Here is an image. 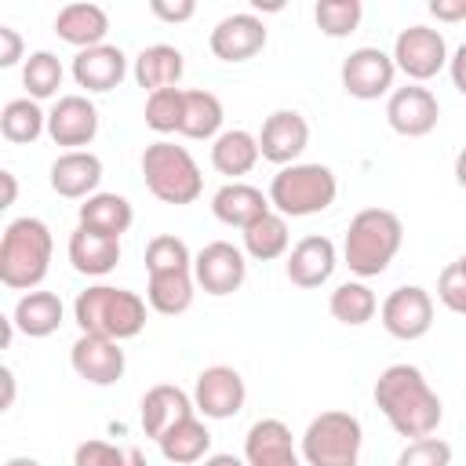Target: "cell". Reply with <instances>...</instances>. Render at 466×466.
Here are the masks:
<instances>
[{"label":"cell","instance_id":"12","mask_svg":"<svg viewBox=\"0 0 466 466\" xmlns=\"http://www.w3.org/2000/svg\"><path fill=\"white\" fill-rule=\"evenodd\" d=\"M248 400V386L237 368L229 364H211L197 375L193 386V404L204 419H233Z\"/></svg>","mask_w":466,"mask_h":466},{"label":"cell","instance_id":"26","mask_svg":"<svg viewBox=\"0 0 466 466\" xmlns=\"http://www.w3.org/2000/svg\"><path fill=\"white\" fill-rule=\"evenodd\" d=\"M15 328L29 339H47L62 328L66 320V306L55 291H25L18 302H15V313H11Z\"/></svg>","mask_w":466,"mask_h":466},{"label":"cell","instance_id":"52","mask_svg":"<svg viewBox=\"0 0 466 466\" xmlns=\"http://www.w3.org/2000/svg\"><path fill=\"white\" fill-rule=\"evenodd\" d=\"M459 262H462V266H466V255H462V258H459Z\"/></svg>","mask_w":466,"mask_h":466},{"label":"cell","instance_id":"44","mask_svg":"<svg viewBox=\"0 0 466 466\" xmlns=\"http://www.w3.org/2000/svg\"><path fill=\"white\" fill-rule=\"evenodd\" d=\"M18 58H22V36H18V29L0 25V69L18 66Z\"/></svg>","mask_w":466,"mask_h":466},{"label":"cell","instance_id":"14","mask_svg":"<svg viewBox=\"0 0 466 466\" xmlns=\"http://www.w3.org/2000/svg\"><path fill=\"white\" fill-rule=\"evenodd\" d=\"M306 146H309V124L299 109H273L262 120V131H258L262 160H269L277 167H288L302 157Z\"/></svg>","mask_w":466,"mask_h":466},{"label":"cell","instance_id":"38","mask_svg":"<svg viewBox=\"0 0 466 466\" xmlns=\"http://www.w3.org/2000/svg\"><path fill=\"white\" fill-rule=\"evenodd\" d=\"M313 18H317V29H320L324 36L339 40V36H350V33L360 25L364 4H360V0H320V4L313 7Z\"/></svg>","mask_w":466,"mask_h":466},{"label":"cell","instance_id":"32","mask_svg":"<svg viewBox=\"0 0 466 466\" xmlns=\"http://www.w3.org/2000/svg\"><path fill=\"white\" fill-rule=\"evenodd\" d=\"M193 269L189 273H149V284H146V302L149 309L164 313V317H178L193 306Z\"/></svg>","mask_w":466,"mask_h":466},{"label":"cell","instance_id":"27","mask_svg":"<svg viewBox=\"0 0 466 466\" xmlns=\"http://www.w3.org/2000/svg\"><path fill=\"white\" fill-rule=\"evenodd\" d=\"M182 69H186V58L171 44H149L135 58V80L149 95L153 91H164V87H175L182 80Z\"/></svg>","mask_w":466,"mask_h":466},{"label":"cell","instance_id":"41","mask_svg":"<svg viewBox=\"0 0 466 466\" xmlns=\"http://www.w3.org/2000/svg\"><path fill=\"white\" fill-rule=\"evenodd\" d=\"M397 466H451V444L441 437L408 441V448L397 455Z\"/></svg>","mask_w":466,"mask_h":466},{"label":"cell","instance_id":"25","mask_svg":"<svg viewBox=\"0 0 466 466\" xmlns=\"http://www.w3.org/2000/svg\"><path fill=\"white\" fill-rule=\"evenodd\" d=\"M55 33H58V40H66V44L87 51V47L106 44L109 15H106L98 4H66V7L55 15Z\"/></svg>","mask_w":466,"mask_h":466},{"label":"cell","instance_id":"51","mask_svg":"<svg viewBox=\"0 0 466 466\" xmlns=\"http://www.w3.org/2000/svg\"><path fill=\"white\" fill-rule=\"evenodd\" d=\"M4 466H40L36 459H29V455H15V459H7Z\"/></svg>","mask_w":466,"mask_h":466},{"label":"cell","instance_id":"20","mask_svg":"<svg viewBox=\"0 0 466 466\" xmlns=\"http://www.w3.org/2000/svg\"><path fill=\"white\" fill-rule=\"evenodd\" d=\"M193 411H197V404H193V397H189L186 390H178V386H171V382H160V386L146 390L138 415H142L146 437L160 441V437H164L167 430H175L178 422L193 419Z\"/></svg>","mask_w":466,"mask_h":466},{"label":"cell","instance_id":"30","mask_svg":"<svg viewBox=\"0 0 466 466\" xmlns=\"http://www.w3.org/2000/svg\"><path fill=\"white\" fill-rule=\"evenodd\" d=\"M222 116L226 113H222L218 95H211L204 87H193L182 98V127H178V135H186V138H218L222 135Z\"/></svg>","mask_w":466,"mask_h":466},{"label":"cell","instance_id":"39","mask_svg":"<svg viewBox=\"0 0 466 466\" xmlns=\"http://www.w3.org/2000/svg\"><path fill=\"white\" fill-rule=\"evenodd\" d=\"M182 98L186 91L178 87H164V91H153L146 95V127L157 131V135H171L182 127Z\"/></svg>","mask_w":466,"mask_h":466},{"label":"cell","instance_id":"16","mask_svg":"<svg viewBox=\"0 0 466 466\" xmlns=\"http://www.w3.org/2000/svg\"><path fill=\"white\" fill-rule=\"evenodd\" d=\"M208 47L215 58L222 62H248L255 58L262 47H266V25L258 15L251 11H240V15H226L211 36H208Z\"/></svg>","mask_w":466,"mask_h":466},{"label":"cell","instance_id":"22","mask_svg":"<svg viewBox=\"0 0 466 466\" xmlns=\"http://www.w3.org/2000/svg\"><path fill=\"white\" fill-rule=\"evenodd\" d=\"M127 76V55L113 44H98V47H87V51H76L73 58V80L76 87H87V91H113L120 87V80Z\"/></svg>","mask_w":466,"mask_h":466},{"label":"cell","instance_id":"35","mask_svg":"<svg viewBox=\"0 0 466 466\" xmlns=\"http://www.w3.org/2000/svg\"><path fill=\"white\" fill-rule=\"evenodd\" d=\"M328 309H331V317H335L339 324H346V328H360V324H368V320L375 317L379 299H375V291H371L368 284H360V280H346V284H339V288L331 291Z\"/></svg>","mask_w":466,"mask_h":466},{"label":"cell","instance_id":"11","mask_svg":"<svg viewBox=\"0 0 466 466\" xmlns=\"http://www.w3.org/2000/svg\"><path fill=\"white\" fill-rule=\"evenodd\" d=\"M193 277L208 295H233L248 280V258L229 240H211L193 258Z\"/></svg>","mask_w":466,"mask_h":466},{"label":"cell","instance_id":"29","mask_svg":"<svg viewBox=\"0 0 466 466\" xmlns=\"http://www.w3.org/2000/svg\"><path fill=\"white\" fill-rule=\"evenodd\" d=\"M135 222V211H131V200L120 197V193H95L80 204V226L95 229V233H106V237H116L127 233Z\"/></svg>","mask_w":466,"mask_h":466},{"label":"cell","instance_id":"48","mask_svg":"<svg viewBox=\"0 0 466 466\" xmlns=\"http://www.w3.org/2000/svg\"><path fill=\"white\" fill-rule=\"evenodd\" d=\"M0 379H4V408H11L15 404V371L0 368Z\"/></svg>","mask_w":466,"mask_h":466},{"label":"cell","instance_id":"42","mask_svg":"<svg viewBox=\"0 0 466 466\" xmlns=\"http://www.w3.org/2000/svg\"><path fill=\"white\" fill-rule=\"evenodd\" d=\"M437 299L451 309L466 317V266L462 262H448L437 277Z\"/></svg>","mask_w":466,"mask_h":466},{"label":"cell","instance_id":"28","mask_svg":"<svg viewBox=\"0 0 466 466\" xmlns=\"http://www.w3.org/2000/svg\"><path fill=\"white\" fill-rule=\"evenodd\" d=\"M258 157H262L258 153V135H251L244 127H229L211 142V167L218 175H229L233 182L240 175H248L258 164Z\"/></svg>","mask_w":466,"mask_h":466},{"label":"cell","instance_id":"43","mask_svg":"<svg viewBox=\"0 0 466 466\" xmlns=\"http://www.w3.org/2000/svg\"><path fill=\"white\" fill-rule=\"evenodd\" d=\"M149 11L160 18V22H189L197 15V4L193 0H149Z\"/></svg>","mask_w":466,"mask_h":466},{"label":"cell","instance_id":"23","mask_svg":"<svg viewBox=\"0 0 466 466\" xmlns=\"http://www.w3.org/2000/svg\"><path fill=\"white\" fill-rule=\"evenodd\" d=\"M211 211L222 226H237V229H248L255 218H262L266 211H273L269 204V193H262L258 186L251 182H226L215 197H211Z\"/></svg>","mask_w":466,"mask_h":466},{"label":"cell","instance_id":"4","mask_svg":"<svg viewBox=\"0 0 466 466\" xmlns=\"http://www.w3.org/2000/svg\"><path fill=\"white\" fill-rule=\"evenodd\" d=\"M404 226L393 211L386 208H364L350 218L346 240H342V258L350 273L357 277H379L390 269L393 255L400 251Z\"/></svg>","mask_w":466,"mask_h":466},{"label":"cell","instance_id":"3","mask_svg":"<svg viewBox=\"0 0 466 466\" xmlns=\"http://www.w3.org/2000/svg\"><path fill=\"white\" fill-rule=\"evenodd\" d=\"M73 320H76L80 335H102V339L124 342L146 328V299L127 288L95 284L76 295Z\"/></svg>","mask_w":466,"mask_h":466},{"label":"cell","instance_id":"5","mask_svg":"<svg viewBox=\"0 0 466 466\" xmlns=\"http://www.w3.org/2000/svg\"><path fill=\"white\" fill-rule=\"evenodd\" d=\"M335 197H339V178L324 164H288L269 182V204L284 218L320 215L335 204Z\"/></svg>","mask_w":466,"mask_h":466},{"label":"cell","instance_id":"17","mask_svg":"<svg viewBox=\"0 0 466 466\" xmlns=\"http://www.w3.org/2000/svg\"><path fill=\"white\" fill-rule=\"evenodd\" d=\"M69 364L91 386H113L127 368L120 342L102 339V335H80L69 350Z\"/></svg>","mask_w":466,"mask_h":466},{"label":"cell","instance_id":"47","mask_svg":"<svg viewBox=\"0 0 466 466\" xmlns=\"http://www.w3.org/2000/svg\"><path fill=\"white\" fill-rule=\"evenodd\" d=\"M0 182H4V208H11L15 197H18V182H15L11 171H0Z\"/></svg>","mask_w":466,"mask_h":466},{"label":"cell","instance_id":"7","mask_svg":"<svg viewBox=\"0 0 466 466\" xmlns=\"http://www.w3.org/2000/svg\"><path fill=\"white\" fill-rule=\"evenodd\" d=\"M364 448L360 419L350 411H320L302 433V462L306 466H357Z\"/></svg>","mask_w":466,"mask_h":466},{"label":"cell","instance_id":"19","mask_svg":"<svg viewBox=\"0 0 466 466\" xmlns=\"http://www.w3.org/2000/svg\"><path fill=\"white\" fill-rule=\"evenodd\" d=\"M248 466H306L291 444V430L280 419H258L244 437Z\"/></svg>","mask_w":466,"mask_h":466},{"label":"cell","instance_id":"18","mask_svg":"<svg viewBox=\"0 0 466 466\" xmlns=\"http://www.w3.org/2000/svg\"><path fill=\"white\" fill-rule=\"evenodd\" d=\"M335 266H339V251H335L331 237L309 233V237H302V240L291 248V255H288V262H284V273H288V280H291L295 288H306V291H309V288L328 284L331 273H335Z\"/></svg>","mask_w":466,"mask_h":466},{"label":"cell","instance_id":"24","mask_svg":"<svg viewBox=\"0 0 466 466\" xmlns=\"http://www.w3.org/2000/svg\"><path fill=\"white\" fill-rule=\"evenodd\" d=\"M69 262L84 277H106L120 262V240L106 237V233H95L87 226H76L69 233Z\"/></svg>","mask_w":466,"mask_h":466},{"label":"cell","instance_id":"10","mask_svg":"<svg viewBox=\"0 0 466 466\" xmlns=\"http://www.w3.org/2000/svg\"><path fill=\"white\" fill-rule=\"evenodd\" d=\"M379 317H382V328L400 339V342H415L422 339L430 328H433V299L426 288L419 284H404V288H393L382 306H379Z\"/></svg>","mask_w":466,"mask_h":466},{"label":"cell","instance_id":"45","mask_svg":"<svg viewBox=\"0 0 466 466\" xmlns=\"http://www.w3.org/2000/svg\"><path fill=\"white\" fill-rule=\"evenodd\" d=\"M430 15L437 22H462L466 18V0H430Z\"/></svg>","mask_w":466,"mask_h":466},{"label":"cell","instance_id":"21","mask_svg":"<svg viewBox=\"0 0 466 466\" xmlns=\"http://www.w3.org/2000/svg\"><path fill=\"white\" fill-rule=\"evenodd\" d=\"M102 182V160L91 149H66L51 164V189L66 200H87L95 197Z\"/></svg>","mask_w":466,"mask_h":466},{"label":"cell","instance_id":"34","mask_svg":"<svg viewBox=\"0 0 466 466\" xmlns=\"http://www.w3.org/2000/svg\"><path fill=\"white\" fill-rule=\"evenodd\" d=\"M47 131V113L40 109V102L25 98H11L0 113V135L15 146H29Z\"/></svg>","mask_w":466,"mask_h":466},{"label":"cell","instance_id":"9","mask_svg":"<svg viewBox=\"0 0 466 466\" xmlns=\"http://www.w3.org/2000/svg\"><path fill=\"white\" fill-rule=\"evenodd\" d=\"M339 76H342V91L350 98L375 102L382 95H393L397 66H393V55H386L382 47H357L346 55Z\"/></svg>","mask_w":466,"mask_h":466},{"label":"cell","instance_id":"2","mask_svg":"<svg viewBox=\"0 0 466 466\" xmlns=\"http://www.w3.org/2000/svg\"><path fill=\"white\" fill-rule=\"evenodd\" d=\"M51 251L55 240L44 218L22 215L7 222L0 237V284L11 291H36V284L47 277Z\"/></svg>","mask_w":466,"mask_h":466},{"label":"cell","instance_id":"15","mask_svg":"<svg viewBox=\"0 0 466 466\" xmlns=\"http://www.w3.org/2000/svg\"><path fill=\"white\" fill-rule=\"evenodd\" d=\"M47 135L55 146H91L98 135V109L87 95H62L47 113Z\"/></svg>","mask_w":466,"mask_h":466},{"label":"cell","instance_id":"13","mask_svg":"<svg viewBox=\"0 0 466 466\" xmlns=\"http://www.w3.org/2000/svg\"><path fill=\"white\" fill-rule=\"evenodd\" d=\"M386 120L397 135L404 138H422L437 127L441 120V102L430 87L422 84H404V87H393L390 102H386Z\"/></svg>","mask_w":466,"mask_h":466},{"label":"cell","instance_id":"40","mask_svg":"<svg viewBox=\"0 0 466 466\" xmlns=\"http://www.w3.org/2000/svg\"><path fill=\"white\" fill-rule=\"evenodd\" d=\"M73 466H146L138 448H116L109 441H84L73 451Z\"/></svg>","mask_w":466,"mask_h":466},{"label":"cell","instance_id":"33","mask_svg":"<svg viewBox=\"0 0 466 466\" xmlns=\"http://www.w3.org/2000/svg\"><path fill=\"white\" fill-rule=\"evenodd\" d=\"M288 218L280 211H266L262 218H255L248 229H244V251L255 258V262H273L288 251Z\"/></svg>","mask_w":466,"mask_h":466},{"label":"cell","instance_id":"31","mask_svg":"<svg viewBox=\"0 0 466 466\" xmlns=\"http://www.w3.org/2000/svg\"><path fill=\"white\" fill-rule=\"evenodd\" d=\"M160 455L171 462V466H189V462H200V459H208V448H211V433H208V426L193 415V419H186V422H178L175 430H167L160 441Z\"/></svg>","mask_w":466,"mask_h":466},{"label":"cell","instance_id":"50","mask_svg":"<svg viewBox=\"0 0 466 466\" xmlns=\"http://www.w3.org/2000/svg\"><path fill=\"white\" fill-rule=\"evenodd\" d=\"M455 182L466 189V146L459 149V157H455Z\"/></svg>","mask_w":466,"mask_h":466},{"label":"cell","instance_id":"8","mask_svg":"<svg viewBox=\"0 0 466 466\" xmlns=\"http://www.w3.org/2000/svg\"><path fill=\"white\" fill-rule=\"evenodd\" d=\"M448 44H444V36L437 33V29H430V25H408V29H400L397 33V40H393V66L408 76V80H415V84H422V80H433L444 66H448Z\"/></svg>","mask_w":466,"mask_h":466},{"label":"cell","instance_id":"1","mask_svg":"<svg viewBox=\"0 0 466 466\" xmlns=\"http://www.w3.org/2000/svg\"><path fill=\"white\" fill-rule=\"evenodd\" d=\"M379 411L386 415V422L400 433V437H433L441 419H444V404L433 393V386L426 382V375L415 364H390L379 371L375 390H371Z\"/></svg>","mask_w":466,"mask_h":466},{"label":"cell","instance_id":"46","mask_svg":"<svg viewBox=\"0 0 466 466\" xmlns=\"http://www.w3.org/2000/svg\"><path fill=\"white\" fill-rule=\"evenodd\" d=\"M448 73H451V84L459 95H466V44L455 47V55L448 58Z\"/></svg>","mask_w":466,"mask_h":466},{"label":"cell","instance_id":"37","mask_svg":"<svg viewBox=\"0 0 466 466\" xmlns=\"http://www.w3.org/2000/svg\"><path fill=\"white\" fill-rule=\"evenodd\" d=\"M193 255L175 233H160L146 244V273H189Z\"/></svg>","mask_w":466,"mask_h":466},{"label":"cell","instance_id":"6","mask_svg":"<svg viewBox=\"0 0 466 466\" xmlns=\"http://www.w3.org/2000/svg\"><path fill=\"white\" fill-rule=\"evenodd\" d=\"M142 178L160 204H193L204 193V175L193 153L164 138L142 149Z\"/></svg>","mask_w":466,"mask_h":466},{"label":"cell","instance_id":"36","mask_svg":"<svg viewBox=\"0 0 466 466\" xmlns=\"http://www.w3.org/2000/svg\"><path fill=\"white\" fill-rule=\"evenodd\" d=\"M62 76H66V69H62V62H58L51 51H33V55L25 58V66H22V87L29 91L33 102L58 95Z\"/></svg>","mask_w":466,"mask_h":466},{"label":"cell","instance_id":"49","mask_svg":"<svg viewBox=\"0 0 466 466\" xmlns=\"http://www.w3.org/2000/svg\"><path fill=\"white\" fill-rule=\"evenodd\" d=\"M204 466H248V462L237 459V455H229V451H218V455H208Z\"/></svg>","mask_w":466,"mask_h":466}]
</instances>
